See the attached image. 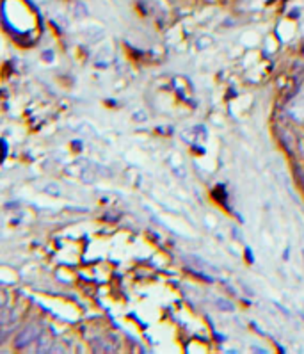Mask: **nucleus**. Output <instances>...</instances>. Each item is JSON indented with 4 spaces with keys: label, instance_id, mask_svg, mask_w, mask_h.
<instances>
[{
    "label": "nucleus",
    "instance_id": "nucleus-1",
    "mask_svg": "<svg viewBox=\"0 0 304 354\" xmlns=\"http://www.w3.org/2000/svg\"><path fill=\"white\" fill-rule=\"evenodd\" d=\"M43 333V328L40 324H29L27 328H23L22 331L18 333V336L15 338V345L18 349H29V347L34 345L37 338Z\"/></svg>",
    "mask_w": 304,
    "mask_h": 354
},
{
    "label": "nucleus",
    "instance_id": "nucleus-2",
    "mask_svg": "<svg viewBox=\"0 0 304 354\" xmlns=\"http://www.w3.org/2000/svg\"><path fill=\"white\" fill-rule=\"evenodd\" d=\"M215 306H217L221 311H233L235 310V306H233L230 301H224V299H215Z\"/></svg>",
    "mask_w": 304,
    "mask_h": 354
}]
</instances>
